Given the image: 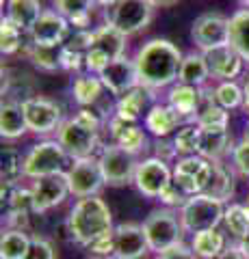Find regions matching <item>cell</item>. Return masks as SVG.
I'll return each instance as SVG.
<instances>
[{
    "label": "cell",
    "mask_w": 249,
    "mask_h": 259,
    "mask_svg": "<svg viewBox=\"0 0 249 259\" xmlns=\"http://www.w3.org/2000/svg\"><path fill=\"white\" fill-rule=\"evenodd\" d=\"M87 248H89V253L98 255V257L115 255V236H113V231H109V233H104V236H100L98 240H93Z\"/></svg>",
    "instance_id": "7bdbcfd3"
},
{
    "label": "cell",
    "mask_w": 249,
    "mask_h": 259,
    "mask_svg": "<svg viewBox=\"0 0 249 259\" xmlns=\"http://www.w3.org/2000/svg\"><path fill=\"white\" fill-rule=\"evenodd\" d=\"M22 52L28 56V61L33 63L35 67L44 69V71L63 69V65H61L63 44L61 46H39V44H33V39H28V41L24 44Z\"/></svg>",
    "instance_id": "cb8c5ba5"
},
{
    "label": "cell",
    "mask_w": 249,
    "mask_h": 259,
    "mask_svg": "<svg viewBox=\"0 0 249 259\" xmlns=\"http://www.w3.org/2000/svg\"><path fill=\"white\" fill-rule=\"evenodd\" d=\"M191 248L197 253L199 259H215L217 255L226 248V238L217 229H206L199 233H193V244Z\"/></svg>",
    "instance_id": "1f68e13d"
},
{
    "label": "cell",
    "mask_w": 249,
    "mask_h": 259,
    "mask_svg": "<svg viewBox=\"0 0 249 259\" xmlns=\"http://www.w3.org/2000/svg\"><path fill=\"white\" fill-rule=\"evenodd\" d=\"M67 229L74 242H78L80 246H89L93 240L113 231V216L109 205L98 194H93V197L78 199V203L72 207Z\"/></svg>",
    "instance_id": "7a4b0ae2"
},
{
    "label": "cell",
    "mask_w": 249,
    "mask_h": 259,
    "mask_svg": "<svg viewBox=\"0 0 249 259\" xmlns=\"http://www.w3.org/2000/svg\"><path fill=\"white\" fill-rule=\"evenodd\" d=\"M30 246V236L22 229H7L0 240V259H24Z\"/></svg>",
    "instance_id": "836d02e7"
},
{
    "label": "cell",
    "mask_w": 249,
    "mask_h": 259,
    "mask_svg": "<svg viewBox=\"0 0 249 259\" xmlns=\"http://www.w3.org/2000/svg\"><path fill=\"white\" fill-rule=\"evenodd\" d=\"M215 259H249V257L243 253V248H240L238 244H232V246H226V248H223Z\"/></svg>",
    "instance_id": "c3c4849f"
},
{
    "label": "cell",
    "mask_w": 249,
    "mask_h": 259,
    "mask_svg": "<svg viewBox=\"0 0 249 259\" xmlns=\"http://www.w3.org/2000/svg\"><path fill=\"white\" fill-rule=\"evenodd\" d=\"M230 156H232V166H234V171L249 180V143L240 141L238 145H234V149H232Z\"/></svg>",
    "instance_id": "60d3db41"
},
{
    "label": "cell",
    "mask_w": 249,
    "mask_h": 259,
    "mask_svg": "<svg viewBox=\"0 0 249 259\" xmlns=\"http://www.w3.org/2000/svg\"><path fill=\"white\" fill-rule=\"evenodd\" d=\"M3 184H18L24 175V160L13 147H3Z\"/></svg>",
    "instance_id": "74e56055"
},
{
    "label": "cell",
    "mask_w": 249,
    "mask_h": 259,
    "mask_svg": "<svg viewBox=\"0 0 249 259\" xmlns=\"http://www.w3.org/2000/svg\"><path fill=\"white\" fill-rule=\"evenodd\" d=\"M67 175V184H69V192L76 194L78 199L85 197H93L102 190V186L106 184L100 168V160L98 158H78L74 160V164L69 166Z\"/></svg>",
    "instance_id": "30bf717a"
},
{
    "label": "cell",
    "mask_w": 249,
    "mask_h": 259,
    "mask_svg": "<svg viewBox=\"0 0 249 259\" xmlns=\"http://www.w3.org/2000/svg\"><path fill=\"white\" fill-rule=\"evenodd\" d=\"M143 231H146L150 250L163 253L167 248L182 244L187 229L182 225V218H178L171 207H160L150 212V216L143 221Z\"/></svg>",
    "instance_id": "3957f363"
},
{
    "label": "cell",
    "mask_w": 249,
    "mask_h": 259,
    "mask_svg": "<svg viewBox=\"0 0 249 259\" xmlns=\"http://www.w3.org/2000/svg\"><path fill=\"white\" fill-rule=\"evenodd\" d=\"M115 236V259H143L150 250L143 225L122 223L113 229Z\"/></svg>",
    "instance_id": "2e32d148"
},
{
    "label": "cell",
    "mask_w": 249,
    "mask_h": 259,
    "mask_svg": "<svg viewBox=\"0 0 249 259\" xmlns=\"http://www.w3.org/2000/svg\"><path fill=\"white\" fill-rule=\"evenodd\" d=\"M240 5H243V9H249V0H238Z\"/></svg>",
    "instance_id": "db71d44e"
},
{
    "label": "cell",
    "mask_w": 249,
    "mask_h": 259,
    "mask_svg": "<svg viewBox=\"0 0 249 259\" xmlns=\"http://www.w3.org/2000/svg\"><path fill=\"white\" fill-rule=\"evenodd\" d=\"M173 182V175L167 166V162L158 158H148L136 164L134 173V186L143 197L148 199H158L163 190Z\"/></svg>",
    "instance_id": "4fadbf2b"
},
{
    "label": "cell",
    "mask_w": 249,
    "mask_h": 259,
    "mask_svg": "<svg viewBox=\"0 0 249 259\" xmlns=\"http://www.w3.org/2000/svg\"><path fill=\"white\" fill-rule=\"evenodd\" d=\"M199 134H202L199 125L180 127L173 139V145H175V149H178V153H182V156H195V153H199Z\"/></svg>",
    "instance_id": "ab89813d"
},
{
    "label": "cell",
    "mask_w": 249,
    "mask_h": 259,
    "mask_svg": "<svg viewBox=\"0 0 249 259\" xmlns=\"http://www.w3.org/2000/svg\"><path fill=\"white\" fill-rule=\"evenodd\" d=\"M22 28H18L9 18H3L0 24V50L3 54H15L24 48V39H22Z\"/></svg>",
    "instance_id": "d590c367"
},
{
    "label": "cell",
    "mask_w": 249,
    "mask_h": 259,
    "mask_svg": "<svg viewBox=\"0 0 249 259\" xmlns=\"http://www.w3.org/2000/svg\"><path fill=\"white\" fill-rule=\"evenodd\" d=\"M91 48L102 52L109 61L122 59L126 52V35L122 30H117L115 26H111V24H104L98 30H93Z\"/></svg>",
    "instance_id": "7402d4cb"
},
{
    "label": "cell",
    "mask_w": 249,
    "mask_h": 259,
    "mask_svg": "<svg viewBox=\"0 0 249 259\" xmlns=\"http://www.w3.org/2000/svg\"><path fill=\"white\" fill-rule=\"evenodd\" d=\"M98 160H100L104 182L109 186H126L134 182V173H136V164L139 162L134 160V153L119 147L117 143L102 147Z\"/></svg>",
    "instance_id": "ba28073f"
},
{
    "label": "cell",
    "mask_w": 249,
    "mask_h": 259,
    "mask_svg": "<svg viewBox=\"0 0 249 259\" xmlns=\"http://www.w3.org/2000/svg\"><path fill=\"white\" fill-rule=\"evenodd\" d=\"M98 76L102 80L104 89H106L109 93L117 95V97H122L124 93L130 91V89L139 87V74H136V65H134V61L126 59V56L111 61Z\"/></svg>",
    "instance_id": "9a60e30c"
},
{
    "label": "cell",
    "mask_w": 249,
    "mask_h": 259,
    "mask_svg": "<svg viewBox=\"0 0 249 259\" xmlns=\"http://www.w3.org/2000/svg\"><path fill=\"white\" fill-rule=\"evenodd\" d=\"M54 7L76 30H87L95 0H54Z\"/></svg>",
    "instance_id": "4316f807"
},
{
    "label": "cell",
    "mask_w": 249,
    "mask_h": 259,
    "mask_svg": "<svg viewBox=\"0 0 249 259\" xmlns=\"http://www.w3.org/2000/svg\"><path fill=\"white\" fill-rule=\"evenodd\" d=\"M228 123H230L228 110L217 104L215 91L204 89V102H202L199 112L195 115V125H199V127H228Z\"/></svg>",
    "instance_id": "83f0119b"
},
{
    "label": "cell",
    "mask_w": 249,
    "mask_h": 259,
    "mask_svg": "<svg viewBox=\"0 0 249 259\" xmlns=\"http://www.w3.org/2000/svg\"><path fill=\"white\" fill-rule=\"evenodd\" d=\"M204 102V87H193L178 82L169 91V106L178 110L187 121H195V115Z\"/></svg>",
    "instance_id": "d6986e66"
},
{
    "label": "cell",
    "mask_w": 249,
    "mask_h": 259,
    "mask_svg": "<svg viewBox=\"0 0 249 259\" xmlns=\"http://www.w3.org/2000/svg\"><path fill=\"white\" fill-rule=\"evenodd\" d=\"M182 52L167 39H150L148 44L139 48L134 56L136 74H139V84L154 91L171 84L180 76Z\"/></svg>",
    "instance_id": "6da1fadb"
},
{
    "label": "cell",
    "mask_w": 249,
    "mask_h": 259,
    "mask_svg": "<svg viewBox=\"0 0 249 259\" xmlns=\"http://www.w3.org/2000/svg\"><path fill=\"white\" fill-rule=\"evenodd\" d=\"M119 0H95V5H100V7H104V9H111L113 5H117Z\"/></svg>",
    "instance_id": "816d5d0a"
},
{
    "label": "cell",
    "mask_w": 249,
    "mask_h": 259,
    "mask_svg": "<svg viewBox=\"0 0 249 259\" xmlns=\"http://www.w3.org/2000/svg\"><path fill=\"white\" fill-rule=\"evenodd\" d=\"M24 259H54V246L52 242H48L42 236H33L30 238V246L26 250Z\"/></svg>",
    "instance_id": "b9f144b4"
},
{
    "label": "cell",
    "mask_w": 249,
    "mask_h": 259,
    "mask_svg": "<svg viewBox=\"0 0 249 259\" xmlns=\"http://www.w3.org/2000/svg\"><path fill=\"white\" fill-rule=\"evenodd\" d=\"M154 147H156V156L154 158L163 160V162H169L175 153H178V149H175L173 143H167V141H160V139H158V143L154 145Z\"/></svg>",
    "instance_id": "7dc6e473"
},
{
    "label": "cell",
    "mask_w": 249,
    "mask_h": 259,
    "mask_svg": "<svg viewBox=\"0 0 249 259\" xmlns=\"http://www.w3.org/2000/svg\"><path fill=\"white\" fill-rule=\"evenodd\" d=\"M156 259H199V257H197V253L193 248L184 246V244H178V246H171V248L163 250V253H158Z\"/></svg>",
    "instance_id": "bcb514c9"
},
{
    "label": "cell",
    "mask_w": 249,
    "mask_h": 259,
    "mask_svg": "<svg viewBox=\"0 0 249 259\" xmlns=\"http://www.w3.org/2000/svg\"><path fill=\"white\" fill-rule=\"evenodd\" d=\"M191 37L202 52L230 44V20L221 13H204L193 22Z\"/></svg>",
    "instance_id": "8fae6325"
},
{
    "label": "cell",
    "mask_w": 249,
    "mask_h": 259,
    "mask_svg": "<svg viewBox=\"0 0 249 259\" xmlns=\"http://www.w3.org/2000/svg\"><path fill=\"white\" fill-rule=\"evenodd\" d=\"M223 214H226V207L219 199L199 192L189 197V201L182 205L180 218L187 231L199 233L206 229H217L219 223H223Z\"/></svg>",
    "instance_id": "277c9868"
},
{
    "label": "cell",
    "mask_w": 249,
    "mask_h": 259,
    "mask_svg": "<svg viewBox=\"0 0 249 259\" xmlns=\"http://www.w3.org/2000/svg\"><path fill=\"white\" fill-rule=\"evenodd\" d=\"M210 175H212V160L199 156V153H195V156H184L182 160H178V164L173 168V182L178 184V188L187 192L189 197L204 192Z\"/></svg>",
    "instance_id": "9c48e42d"
},
{
    "label": "cell",
    "mask_w": 249,
    "mask_h": 259,
    "mask_svg": "<svg viewBox=\"0 0 249 259\" xmlns=\"http://www.w3.org/2000/svg\"><path fill=\"white\" fill-rule=\"evenodd\" d=\"M28 35L39 46H61L69 37V22L59 11H44Z\"/></svg>",
    "instance_id": "e0dca14e"
},
{
    "label": "cell",
    "mask_w": 249,
    "mask_h": 259,
    "mask_svg": "<svg viewBox=\"0 0 249 259\" xmlns=\"http://www.w3.org/2000/svg\"><path fill=\"white\" fill-rule=\"evenodd\" d=\"M210 76V69H208V63L204 59V54H195L191 52L182 59L180 65V76L178 82L184 84H193V87H204V82Z\"/></svg>",
    "instance_id": "f546056e"
},
{
    "label": "cell",
    "mask_w": 249,
    "mask_h": 259,
    "mask_svg": "<svg viewBox=\"0 0 249 259\" xmlns=\"http://www.w3.org/2000/svg\"><path fill=\"white\" fill-rule=\"evenodd\" d=\"M61 65H63V69H67V71H80V69L85 67V52L69 50V48L63 46Z\"/></svg>",
    "instance_id": "f6af8a7d"
},
{
    "label": "cell",
    "mask_w": 249,
    "mask_h": 259,
    "mask_svg": "<svg viewBox=\"0 0 249 259\" xmlns=\"http://www.w3.org/2000/svg\"><path fill=\"white\" fill-rule=\"evenodd\" d=\"M243 93H245V110L249 112V76H247V80H245V87H243Z\"/></svg>",
    "instance_id": "f907efd6"
},
{
    "label": "cell",
    "mask_w": 249,
    "mask_h": 259,
    "mask_svg": "<svg viewBox=\"0 0 249 259\" xmlns=\"http://www.w3.org/2000/svg\"><path fill=\"white\" fill-rule=\"evenodd\" d=\"M215 100L219 106H223L226 110H232V108H238L240 104H245V93L234 80H223L215 89Z\"/></svg>",
    "instance_id": "8d00e7d4"
},
{
    "label": "cell",
    "mask_w": 249,
    "mask_h": 259,
    "mask_svg": "<svg viewBox=\"0 0 249 259\" xmlns=\"http://www.w3.org/2000/svg\"><path fill=\"white\" fill-rule=\"evenodd\" d=\"M154 9L156 7L150 0H119L109 9V24L122 30L126 37H130L148 28V24L154 18Z\"/></svg>",
    "instance_id": "8992f818"
},
{
    "label": "cell",
    "mask_w": 249,
    "mask_h": 259,
    "mask_svg": "<svg viewBox=\"0 0 249 259\" xmlns=\"http://www.w3.org/2000/svg\"><path fill=\"white\" fill-rule=\"evenodd\" d=\"M204 194L219 199L221 203H226V201L234 197V173H232V166L223 164L221 160H212V175L208 180Z\"/></svg>",
    "instance_id": "603a6c76"
},
{
    "label": "cell",
    "mask_w": 249,
    "mask_h": 259,
    "mask_svg": "<svg viewBox=\"0 0 249 259\" xmlns=\"http://www.w3.org/2000/svg\"><path fill=\"white\" fill-rule=\"evenodd\" d=\"M202 54H204V59H206V63H208L210 76H212V78H219L221 82H223V80L236 78L240 71H243L245 59H243V56H240L230 44H228V46L212 48V50H206V52H202Z\"/></svg>",
    "instance_id": "ac0fdd59"
},
{
    "label": "cell",
    "mask_w": 249,
    "mask_h": 259,
    "mask_svg": "<svg viewBox=\"0 0 249 259\" xmlns=\"http://www.w3.org/2000/svg\"><path fill=\"white\" fill-rule=\"evenodd\" d=\"M67 151L63 149L59 141H42L30 147V151L24 158V175L39 180L46 175L63 173L67 164Z\"/></svg>",
    "instance_id": "5b68a950"
},
{
    "label": "cell",
    "mask_w": 249,
    "mask_h": 259,
    "mask_svg": "<svg viewBox=\"0 0 249 259\" xmlns=\"http://www.w3.org/2000/svg\"><path fill=\"white\" fill-rule=\"evenodd\" d=\"M247 205H249V197H247Z\"/></svg>",
    "instance_id": "9f6ffc18"
},
{
    "label": "cell",
    "mask_w": 249,
    "mask_h": 259,
    "mask_svg": "<svg viewBox=\"0 0 249 259\" xmlns=\"http://www.w3.org/2000/svg\"><path fill=\"white\" fill-rule=\"evenodd\" d=\"M42 3L39 0H9L7 3V18L22 30H30L35 22L42 18Z\"/></svg>",
    "instance_id": "484cf974"
},
{
    "label": "cell",
    "mask_w": 249,
    "mask_h": 259,
    "mask_svg": "<svg viewBox=\"0 0 249 259\" xmlns=\"http://www.w3.org/2000/svg\"><path fill=\"white\" fill-rule=\"evenodd\" d=\"M230 46L249 63V9H240L230 18Z\"/></svg>",
    "instance_id": "4dcf8cb0"
},
{
    "label": "cell",
    "mask_w": 249,
    "mask_h": 259,
    "mask_svg": "<svg viewBox=\"0 0 249 259\" xmlns=\"http://www.w3.org/2000/svg\"><path fill=\"white\" fill-rule=\"evenodd\" d=\"M184 121L187 119H184L178 110H173L171 106L156 104V106H152L150 112L146 115V127L156 136V139H165V136H169L173 130H178Z\"/></svg>",
    "instance_id": "44dd1931"
},
{
    "label": "cell",
    "mask_w": 249,
    "mask_h": 259,
    "mask_svg": "<svg viewBox=\"0 0 249 259\" xmlns=\"http://www.w3.org/2000/svg\"><path fill=\"white\" fill-rule=\"evenodd\" d=\"M22 108L28 130L35 134L57 132L63 123L61 106L52 100H46V97H28L22 102Z\"/></svg>",
    "instance_id": "7c38bea8"
},
{
    "label": "cell",
    "mask_w": 249,
    "mask_h": 259,
    "mask_svg": "<svg viewBox=\"0 0 249 259\" xmlns=\"http://www.w3.org/2000/svg\"><path fill=\"white\" fill-rule=\"evenodd\" d=\"M238 246L243 248V253L249 257V236H247V238H243V240H238Z\"/></svg>",
    "instance_id": "f5cc1de1"
},
{
    "label": "cell",
    "mask_w": 249,
    "mask_h": 259,
    "mask_svg": "<svg viewBox=\"0 0 249 259\" xmlns=\"http://www.w3.org/2000/svg\"><path fill=\"white\" fill-rule=\"evenodd\" d=\"M28 130L26 117H24V108L18 102H5L0 108V134L3 139H20V136Z\"/></svg>",
    "instance_id": "d4e9b609"
},
{
    "label": "cell",
    "mask_w": 249,
    "mask_h": 259,
    "mask_svg": "<svg viewBox=\"0 0 249 259\" xmlns=\"http://www.w3.org/2000/svg\"><path fill=\"white\" fill-rule=\"evenodd\" d=\"M223 225L234 238L243 240L249 236V205L243 203H232L226 207L223 214Z\"/></svg>",
    "instance_id": "e575fe53"
},
{
    "label": "cell",
    "mask_w": 249,
    "mask_h": 259,
    "mask_svg": "<svg viewBox=\"0 0 249 259\" xmlns=\"http://www.w3.org/2000/svg\"><path fill=\"white\" fill-rule=\"evenodd\" d=\"M154 7H171V5H175V3H180V0H150Z\"/></svg>",
    "instance_id": "681fc988"
},
{
    "label": "cell",
    "mask_w": 249,
    "mask_h": 259,
    "mask_svg": "<svg viewBox=\"0 0 249 259\" xmlns=\"http://www.w3.org/2000/svg\"><path fill=\"white\" fill-rule=\"evenodd\" d=\"M57 141L63 145L69 158H89L100 147V136L98 130L80 123L76 117L63 121L61 127L57 130Z\"/></svg>",
    "instance_id": "52a82bcc"
},
{
    "label": "cell",
    "mask_w": 249,
    "mask_h": 259,
    "mask_svg": "<svg viewBox=\"0 0 249 259\" xmlns=\"http://www.w3.org/2000/svg\"><path fill=\"white\" fill-rule=\"evenodd\" d=\"M243 141H247L249 143V125H247V130H245V139Z\"/></svg>",
    "instance_id": "11a10c76"
},
{
    "label": "cell",
    "mask_w": 249,
    "mask_h": 259,
    "mask_svg": "<svg viewBox=\"0 0 249 259\" xmlns=\"http://www.w3.org/2000/svg\"><path fill=\"white\" fill-rule=\"evenodd\" d=\"M158 199L163 201V203H165L167 207H182V205L189 201V194L184 192V190H180V188H178V184H175V182H171V184L163 190V194H160Z\"/></svg>",
    "instance_id": "ee69618b"
},
{
    "label": "cell",
    "mask_w": 249,
    "mask_h": 259,
    "mask_svg": "<svg viewBox=\"0 0 249 259\" xmlns=\"http://www.w3.org/2000/svg\"><path fill=\"white\" fill-rule=\"evenodd\" d=\"M119 147H124L126 151H130V153H139L141 149H146V145H148V139H146V132L136 125V123H130L128 127H124L122 132H119L115 139H113Z\"/></svg>",
    "instance_id": "f35d334b"
},
{
    "label": "cell",
    "mask_w": 249,
    "mask_h": 259,
    "mask_svg": "<svg viewBox=\"0 0 249 259\" xmlns=\"http://www.w3.org/2000/svg\"><path fill=\"white\" fill-rule=\"evenodd\" d=\"M199 156L208 160H221L226 153H232V136L228 127H199Z\"/></svg>",
    "instance_id": "ffe728a7"
},
{
    "label": "cell",
    "mask_w": 249,
    "mask_h": 259,
    "mask_svg": "<svg viewBox=\"0 0 249 259\" xmlns=\"http://www.w3.org/2000/svg\"><path fill=\"white\" fill-rule=\"evenodd\" d=\"M33 190V199H35V212L44 214L48 209L61 205L65 197L69 194V184H67V175L65 173H57V175H46L39 177L30 186Z\"/></svg>",
    "instance_id": "5bb4252c"
},
{
    "label": "cell",
    "mask_w": 249,
    "mask_h": 259,
    "mask_svg": "<svg viewBox=\"0 0 249 259\" xmlns=\"http://www.w3.org/2000/svg\"><path fill=\"white\" fill-rule=\"evenodd\" d=\"M102 80L98 74H83L74 80V100L80 104L83 108L93 106L102 95Z\"/></svg>",
    "instance_id": "d6a6232c"
},
{
    "label": "cell",
    "mask_w": 249,
    "mask_h": 259,
    "mask_svg": "<svg viewBox=\"0 0 249 259\" xmlns=\"http://www.w3.org/2000/svg\"><path fill=\"white\" fill-rule=\"evenodd\" d=\"M148 100H150V89L141 87V84L134 87V89H130V91L124 93L117 100V104H115V115L124 117L128 121H136V119L141 117L143 108L148 106Z\"/></svg>",
    "instance_id": "f1b7e54d"
}]
</instances>
